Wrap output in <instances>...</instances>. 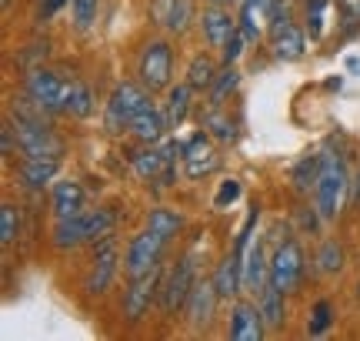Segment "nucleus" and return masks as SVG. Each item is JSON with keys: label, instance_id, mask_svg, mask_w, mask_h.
<instances>
[{"label": "nucleus", "instance_id": "nucleus-20", "mask_svg": "<svg viewBox=\"0 0 360 341\" xmlns=\"http://www.w3.org/2000/svg\"><path fill=\"white\" fill-rule=\"evenodd\" d=\"M130 131H134V137H137L141 144H157V141L164 137V131H170L164 107L150 104L147 111H141V114L134 118V124H130Z\"/></svg>", "mask_w": 360, "mask_h": 341}, {"label": "nucleus", "instance_id": "nucleus-25", "mask_svg": "<svg viewBox=\"0 0 360 341\" xmlns=\"http://www.w3.org/2000/svg\"><path fill=\"white\" fill-rule=\"evenodd\" d=\"M130 161H134L137 178H141V181H150V184L160 181V174H164V168H167V154H164V147H154V144H147V151L134 154Z\"/></svg>", "mask_w": 360, "mask_h": 341}, {"label": "nucleus", "instance_id": "nucleus-6", "mask_svg": "<svg viewBox=\"0 0 360 341\" xmlns=\"http://www.w3.org/2000/svg\"><path fill=\"white\" fill-rule=\"evenodd\" d=\"M164 248H167V237H160L157 231H141V235L130 237L127 244V258H124V268H127V278H143L160 268V258H164Z\"/></svg>", "mask_w": 360, "mask_h": 341}, {"label": "nucleus", "instance_id": "nucleus-32", "mask_svg": "<svg viewBox=\"0 0 360 341\" xmlns=\"http://www.w3.org/2000/svg\"><path fill=\"white\" fill-rule=\"evenodd\" d=\"M317 264H321L323 275H337L344 268V248L337 241H323L321 251H317Z\"/></svg>", "mask_w": 360, "mask_h": 341}, {"label": "nucleus", "instance_id": "nucleus-1", "mask_svg": "<svg viewBox=\"0 0 360 341\" xmlns=\"http://www.w3.org/2000/svg\"><path fill=\"white\" fill-rule=\"evenodd\" d=\"M114 211L107 208H97V211H80L74 218H57L53 224V244L60 251H70V248H80L87 241H101L114 231Z\"/></svg>", "mask_w": 360, "mask_h": 341}, {"label": "nucleus", "instance_id": "nucleus-19", "mask_svg": "<svg viewBox=\"0 0 360 341\" xmlns=\"http://www.w3.org/2000/svg\"><path fill=\"white\" fill-rule=\"evenodd\" d=\"M57 170H60V161L57 158H24L17 178H20V184H24L27 191H44L57 178Z\"/></svg>", "mask_w": 360, "mask_h": 341}, {"label": "nucleus", "instance_id": "nucleus-36", "mask_svg": "<svg viewBox=\"0 0 360 341\" xmlns=\"http://www.w3.org/2000/svg\"><path fill=\"white\" fill-rule=\"evenodd\" d=\"M0 241H4V244H13V241H17V208H13V204H4V208H0Z\"/></svg>", "mask_w": 360, "mask_h": 341}, {"label": "nucleus", "instance_id": "nucleus-39", "mask_svg": "<svg viewBox=\"0 0 360 341\" xmlns=\"http://www.w3.org/2000/svg\"><path fill=\"white\" fill-rule=\"evenodd\" d=\"M337 7H340L344 24H357L360 27V0H337Z\"/></svg>", "mask_w": 360, "mask_h": 341}, {"label": "nucleus", "instance_id": "nucleus-11", "mask_svg": "<svg viewBox=\"0 0 360 341\" xmlns=\"http://www.w3.org/2000/svg\"><path fill=\"white\" fill-rule=\"evenodd\" d=\"M180 161H184V170L191 181H200L207 174H214L220 168V158L214 144H210V134L207 131H197L193 137L184 141V151H180Z\"/></svg>", "mask_w": 360, "mask_h": 341}, {"label": "nucleus", "instance_id": "nucleus-37", "mask_svg": "<svg viewBox=\"0 0 360 341\" xmlns=\"http://www.w3.org/2000/svg\"><path fill=\"white\" fill-rule=\"evenodd\" d=\"M240 197V181H233V178H227V181L217 187V197H214V208H227V204H233Z\"/></svg>", "mask_w": 360, "mask_h": 341}, {"label": "nucleus", "instance_id": "nucleus-26", "mask_svg": "<svg viewBox=\"0 0 360 341\" xmlns=\"http://www.w3.org/2000/svg\"><path fill=\"white\" fill-rule=\"evenodd\" d=\"M200 128H204L210 137H217V141H233L237 131H233V120L220 111V104H210V111H204V118H200Z\"/></svg>", "mask_w": 360, "mask_h": 341}, {"label": "nucleus", "instance_id": "nucleus-18", "mask_svg": "<svg viewBox=\"0 0 360 341\" xmlns=\"http://www.w3.org/2000/svg\"><path fill=\"white\" fill-rule=\"evenodd\" d=\"M214 285H217L220 298H237L240 291H244V254L240 251H231L224 261L217 264V271H214Z\"/></svg>", "mask_w": 360, "mask_h": 341}, {"label": "nucleus", "instance_id": "nucleus-10", "mask_svg": "<svg viewBox=\"0 0 360 341\" xmlns=\"http://www.w3.org/2000/svg\"><path fill=\"white\" fill-rule=\"evenodd\" d=\"M193 285H197L193 258H180L177 268H170L167 281L160 285V308H164V315H177L180 308H187Z\"/></svg>", "mask_w": 360, "mask_h": 341}, {"label": "nucleus", "instance_id": "nucleus-27", "mask_svg": "<svg viewBox=\"0 0 360 341\" xmlns=\"http://www.w3.org/2000/svg\"><path fill=\"white\" fill-rule=\"evenodd\" d=\"M180 214L177 211H170V208H154L150 211V214H147V228H150V231H157V235L160 237H174L180 231Z\"/></svg>", "mask_w": 360, "mask_h": 341}, {"label": "nucleus", "instance_id": "nucleus-7", "mask_svg": "<svg viewBox=\"0 0 360 341\" xmlns=\"http://www.w3.org/2000/svg\"><path fill=\"white\" fill-rule=\"evenodd\" d=\"M270 281L283 291V294H294L304 281V248L297 244L294 237L277 244L274 258H270Z\"/></svg>", "mask_w": 360, "mask_h": 341}, {"label": "nucleus", "instance_id": "nucleus-5", "mask_svg": "<svg viewBox=\"0 0 360 341\" xmlns=\"http://www.w3.org/2000/svg\"><path fill=\"white\" fill-rule=\"evenodd\" d=\"M137 78L147 91H167L174 78V51L167 40H150L137 61Z\"/></svg>", "mask_w": 360, "mask_h": 341}, {"label": "nucleus", "instance_id": "nucleus-14", "mask_svg": "<svg viewBox=\"0 0 360 341\" xmlns=\"http://www.w3.org/2000/svg\"><path fill=\"white\" fill-rule=\"evenodd\" d=\"M217 302H220V291H217V285H214V278L197 281L191 291V298H187V321H191L193 328H207V325L214 321Z\"/></svg>", "mask_w": 360, "mask_h": 341}, {"label": "nucleus", "instance_id": "nucleus-38", "mask_svg": "<svg viewBox=\"0 0 360 341\" xmlns=\"http://www.w3.org/2000/svg\"><path fill=\"white\" fill-rule=\"evenodd\" d=\"M244 44H247V34L244 30H237V34L224 44V64H237L240 54H244Z\"/></svg>", "mask_w": 360, "mask_h": 341}, {"label": "nucleus", "instance_id": "nucleus-24", "mask_svg": "<svg viewBox=\"0 0 360 341\" xmlns=\"http://www.w3.org/2000/svg\"><path fill=\"white\" fill-rule=\"evenodd\" d=\"M80 211H84V187L77 181L53 184V214L57 218H74Z\"/></svg>", "mask_w": 360, "mask_h": 341}, {"label": "nucleus", "instance_id": "nucleus-34", "mask_svg": "<svg viewBox=\"0 0 360 341\" xmlns=\"http://www.w3.org/2000/svg\"><path fill=\"white\" fill-rule=\"evenodd\" d=\"M330 325H334V304H330V302H317V304H314V311H310L307 331H310V335H323Z\"/></svg>", "mask_w": 360, "mask_h": 341}, {"label": "nucleus", "instance_id": "nucleus-35", "mask_svg": "<svg viewBox=\"0 0 360 341\" xmlns=\"http://www.w3.org/2000/svg\"><path fill=\"white\" fill-rule=\"evenodd\" d=\"M323 7H327V0H307V34H310V40L323 37Z\"/></svg>", "mask_w": 360, "mask_h": 341}, {"label": "nucleus", "instance_id": "nucleus-4", "mask_svg": "<svg viewBox=\"0 0 360 341\" xmlns=\"http://www.w3.org/2000/svg\"><path fill=\"white\" fill-rule=\"evenodd\" d=\"M147 107H150V91L143 84H117L110 101H107V131L120 134Z\"/></svg>", "mask_w": 360, "mask_h": 341}, {"label": "nucleus", "instance_id": "nucleus-21", "mask_svg": "<svg viewBox=\"0 0 360 341\" xmlns=\"http://www.w3.org/2000/svg\"><path fill=\"white\" fill-rule=\"evenodd\" d=\"M267 281H270V261L264 254V244L257 241V244H250L244 251V288L260 291Z\"/></svg>", "mask_w": 360, "mask_h": 341}, {"label": "nucleus", "instance_id": "nucleus-28", "mask_svg": "<svg viewBox=\"0 0 360 341\" xmlns=\"http://www.w3.org/2000/svg\"><path fill=\"white\" fill-rule=\"evenodd\" d=\"M214 78H217V67L210 57H193L191 67H187V80H191L193 91H204V87H214Z\"/></svg>", "mask_w": 360, "mask_h": 341}, {"label": "nucleus", "instance_id": "nucleus-3", "mask_svg": "<svg viewBox=\"0 0 360 341\" xmlns=\"http://www.w3.org/2000/svg\"><path fill=\"white\" fill-rule=\"evenodd\" d=\"M13 137H17V151L24 158H60L64 154V141L53 134L51 124L30 118H13Z\"/></svg>", "mask_w": 360, "mask_h": 341}, {"label": "nucleus", "instance_id": "nucleus-8", "mask_svg": "<svg viewBox=\"0 0 360 341\" xmlns=\"http://www.w3.org/2000/svg\"><path fill=\"white\" fill-rule=\"evenodd\" d=\"M27 94L37 101V104H44L47 111H67V101H70V87L74 84H67L60 74H53V70H44V67H37V70H30L24 80Z\"/></svg>", "mask_w": 360, "mask_h": 341}, {"label": "nucleus", "instance_id": "nucleus-22", "mask_svg": "<svg viewBox=\"0 0 360 341\" xmlns=\"http://www.w3.org/2000/svg\"><path fill=\"white\" fill-rule=\"evenodd\" d=\"M257 304H260V315H264V321H267L270 331L283 328V321H287V308H283V291L277 288L274 281H267V285L257 291Z\"/></svg>", "mask_w": 360, "mask_h": 341}, {"label": "nucleus", "instance_id": "nucleus-2", "mask_svg": "<svg viewBox=\"0 0 360 341\" xmlns=\"http://www.w3.org/2000/svg\"><path fill=\"white\" fill-rule=\"evenodd\" d=\"M347 187L350 178L344 161L334 158V154H321V178H317V187H314V197H317V214L323 221H337Z\"/></svg>", "mask_w": 360, "mask_h": 341}, {"label": "nucleus", "instance_id": "nucleus-42", "mask_svg": "<svg viewBox=\"0 0 360 341\" xmlns=\"http://www.w3.org/2000/svg\"><path fill=\"white\" fill-rule=\"evenodd\" d=\"M210 4H224V7H231V4H240V0H210Z\"/></svg>", "mask_w": 360, "mask_h": 341}, {"label": "nucleus", "instance_id": "nucleus-13", "mask_svg": "<svg viewBox=\"0 0 360 341\" xmlns=\"http://www.w3.org/2000/svg\"><path fill=\"white\" fill-rule=\"evenodd\" d=\"M157 294H160V268L143 278H130V291L124 294V315H127V321H141L150 311Z\"/></svg>", "mask_w": 360, "mask_h": 341}, {"label": "nucleus", "instance_id": "nucleus-12", "mask_svg": "<svg viewBox=\"0 0 360 341\" xmlns=\"http://www.w3.org/2000/svg\"><path fill=\"white\" fill-rule=\"evenodd\" d=\"M114 275H117V241L107 235L94 248V261H90V275L84 281V291L87 294H103V291L110 288Z\"/></svg>", "mask_w": 360, "mask_h": 341}, {"label": "nucleus", "instance_id": "nucleus-44", "mask_svg": "<svg viewBox=\"0 0 360 341\" xmlns=\"http://www.w3.org/2000/svg\"><path fill=\"white\" fill-rule=\"evenodd\" d=\"M0 4H4V7H11V0H0Z\"/></svg>", "mask_w": 360, "mask_h": 341}, {"label": "nucleus", "instance_id": "nucleus-31", "mask_svg": "<svg viewBox=\"0 0 360 341\" xmlns=\"http://www.w3.org/2000/svg\"><path fill=\"white\" fill-rule=\"evenodd\" d=\"M317 178H321V158H304L294 170V187L307 194L310 187H317Z\"/></svg>", "mask_w": 360, "mask_h": 341}, {"label": "nucleus", "instance_id": "nucleus-9", "mask_svg": "<svg viewBox=\"0 0 360 341\" xmlns=\"http://www.w3.org/2000/svg\"><path fill=\"white\" fill-rule=\"evenodd\" d=\"M270 51L277 61H300L304 51H307V40H304V30L290 20V13L281 11L270 17Z\"/></svg>", "mask_w": 360, "mask_h": 341}, {"label": "nucleus", "instance_id": "nucleus-15", "mask_svg": "<svg viewBox=\"0 0 360 341\" xmlns=\"http://www.w3.org/2000/svg\"><path fill=\"white\" fill-rule=\"evenodd\" d=\"M267 331V321L260 315V304H250V302H237L231 308V335L233 341H260Z\"/></svg>", "mask_w": 360, "mask_h": 341}, {"label": "nucleus", "instance_id": "nucleus-29", "mask_svg": "<svg viewBox=\"0 0 360 341\" xmlns=\"http://www.w3.org/2000/svg\"><path fill=\"white\" fill-rule=\"evenodd\" d=\"M90 111H94V91H90L84 80H74L70 101H67V114H74V118H90Z\"/></svg>", "mask_w": 360, "mask_h": 341}, {"label": "nucleus", "instance_id": "nucleus-40", "mask_svg": "<svg viewBox=\"0 0 360 341\" xmlns=\"http://www.w3.org/2000/svg\"><path fill=\"white\" fill-rule=\"evenodd\" d=\"M64 4H67V0H44V7H40V13H44V17H53V13L60 11Z\"/></svg>", "mask_w": 360, "mask_h": 341}, {"label": "nucleus", "instance_id": "nucleus-23", "mask_svg": "<svg viewBox=\"0 0 360 341\" xmlns=\"http://www.w3.org/2000/svg\"><path fill=\"white\" fill-rule=\"evenodd\" d=\"M191 101H193V87H191V80H184V84H177V87H167L164 114H167L170 131H177L180 124L187 120V114H191Z\"/></svg>", "mask_w": 360, "mask_h": 341}, {"label": "nucleus", "instance_id": "nucleus-41", "mask_svg": "<svg viewBox=\"0 0 360 341\" xmlns=\"http://www.w3.org/2000/svg\"><path fill=\"white\" fill-rule=\"evenodd\" d=\"M347 67H350V70H354V74H360V61H357V57H350V61H347Z\"/></svg>", "mask_w": 360, "mask_h": 341}, {"label": "nucleus", "instance_id": "nucleus-16", "mask_svg": "<svg viewBox=\"0 0 360 341\" xmlns=\"http://www.w3.org/2000/svg\"><path fill=\"white\" fill-rule=\"evenodd\" d=\"M200 30H204V37L210 47H220L224 51V44L240 30V24L231 17V11L224 7V4H210L204 13H200Z\"/></svg>", "mask_w": 360, "mask_h": 341}, {"label": "nucleus", "instance_id": "nucleus-33", "mask_svg": "<svg viewBox=\"0 0 360 341\" xmlns=\"http://www.w3.org/2000/svg\"><path fill=\"white\" fill-rule=\"evenodd\" d=\"M70 11H74V24L77 30H87L97 20V11H101V0H70Z\"/></svg>", "mask_w": 360, "mask_h": 341}, {"label": "nucleus", "instance_id": "nucleus-17", "mask_svg": "<svg viewBox=\"0 0 360 341\" xmlns=\"http://www.w3.org/2000/svg\"><path fill=\"white\" fill-rule=\"evenodd\" d=\"M150 20L170 34H184L193 20L191 0H150Z\"/></svg>", "mask_w": 360, "mask_h": 341}, {"label": "nucleus", "instance_id": "nucleus-43", "mask_svg": "<svg viewBox=\"0 0 360 341\" xmlns=\"http://www.w3.org/2000/svg\"><path fill=\"white\" fill-rule=\"evenodd\" d=\"M354 201H357V208H360V178H357V194H354Z\"/></svg>", "mask_w": 360, "mask_h": 341}, {"label": "nucleus", "instance_id": "nucleus-30", "mask_svg": "<svg viewBox=\"0 0 360 341\" xmlns=\"http://www.w3.org/2000/svg\"><path fill=\"white\" fill-rule=\"evenodd\" d=\"M237 84H240L237 67H233V64H224V70H220L217 78H214V87H210V104H224V97L237 91Z\"/></svg>", "mask_w": 360, "mask_h": 341}]
</instances>
